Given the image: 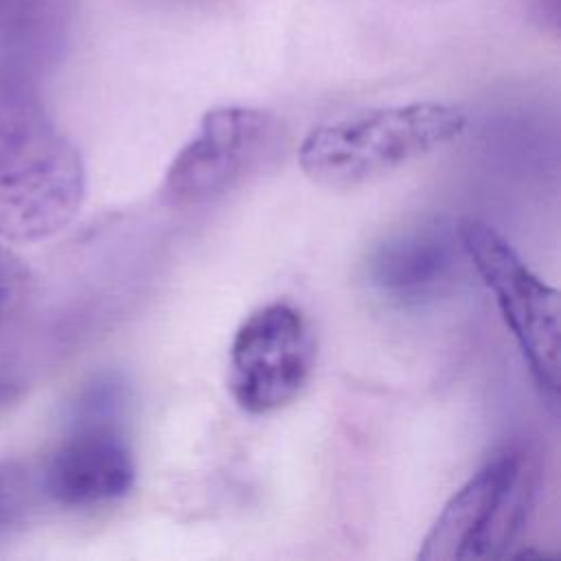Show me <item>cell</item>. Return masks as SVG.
Returning a JSON list of instances; mask_svg holds the SVG:
<instances>
[{
	"label": "cell",
	"instance_id": "6da1fadb",
	"mask_svg": "<svg viewBox=\"0 0 561 561\" xmlns=\"http://www.w3.org/2000/svg\"><path fill=\"white\" fill-rule=\"evenodd\" d=\"M83 197L79 149L24 83L0 77V239H48L77 217Z\"/></svg>",
	"mask_w": 561,
	"mask_h": 561
},
{
	"label": "cell",
	"instance_id": "7a4b0ae2",
	"mask_svg": "<svg viewBox=\"0 0 561 561\" xmlns=\"http://www.w3.org/2000/svg\"><path fill=\"white\" fill-rule=\"evenodd\" d=\"M465 127L467 116L445 103L370 107L313 127L298 162L316 184L348 191L449 145Z\"/></svg>",
	"mask_w": 561,
	"mask_h": 561
},
{
	"label": "cell",
	"instance_id": "ba28073f",
	"mask_svg": "<svg viewBox=\"0 0 561 561\" xmlns=\"http://www.w3.org/2000/svg\"><path fill=\"white\" fill-rule=\"evenodd\" d=\"M456 272L454 239L445 230L412 228L383 239L368 256V278L388 298L419 305L445 291Z\"/></svg>",
	"mask_w": 561,
	"mask_h": 561
},
{
	"label": "cell",
	"instance_id": "52a82bcc",
	"mask_svg": "<svg viewBox=\"0 0 561 561\" xmlns=\"http://www.w3.org/2000/svg\"><path fill=\"white\" fill-rule=\"evenodd\" d=\"M274 136L270 114L254 107L210 110L193 138L173 156L160 193L171 206L213 202L230 191L263 156Z\"/></svg>",
	"mask_w": 561,
	"mask_h": 561
},
{
	"label": "cell",
	"instance_id": "8fae6325",
	"mask_svg": "<svg viewBox=\"0 0 561 561\" xmlns=\"http://www.w3.org/2000/svg\"><path fill=\"white\" fill-rule=\"evenodd\" d=\"M20 397V383L0 375V408L13 403Z\"/></svg>",
	"mask_w": 561,
	"mask_h": 561
},
{
	"label": "cell",
	"instance_id": "8992f818",
	"mask_svg": "<svg viewBox=\"0 0 561 561\" xmlns=\"http://www.w3.org/2000/svg\"><path fill=\"white\" fill-rule=\"evenodd\" d=\"M316 340L307 318L289 302L252 311L230 346V392L250 414H270L291 403L307 386Z\"/></svg>",
	"mask_w": 561,
	"mask_h": 561
},
{
	"label": "cell",
	"instance_id": "3957f363",
	"mask_svg": "<svg viewBox=\"0 0 561 561\" xmlns=\"http://www.w3.org/2000/svg\"><path fill=\"white\" fill-rule=\"evenodd\" d=\"M129 386L116 373L88 379L68 403L64 436L50 451L42 489L66 508H92L125 497L136 460L125 432Z\"/></svg>",
	"mask_w": 561,
	"mask_h": 561
},
{
	"label": "cell",
	"instance_id": "9c48e42d",
	"mask_svg": "<svg viewBox=\"0 0 561 561\" xmlns=\"http://www.w3.org/2000/svg\"><path fill=\"white\" fill-rule=\"evenodd\" d=\"M31 504V480L22 465L0 462V537L20 526Z\"/></svg>",
	"mask_w": 561,
	"mask_h": 561
},
{
	"label": "cell",
	"instance_id": "277c9868",
	"mask_svg": "<svg viewBox=\"0 0 561 561\" xmlns=\"http://www.w3.org/2000/svg\"><path fill=\"white\" fill-rule=\"evenodd\" d=\"M535 497V467L522 449L495 451L443 506L421 561H495L522 537Z\"/></svg>",
	"mask_w": 561,
	"mask_h": 561
},
{
	"label": "cell",
	"instance_id": "30bf717a",
	"mask_svg": "<svg viewBox=\"0 0 561 561\" xmlns=\"http://www.w3.org/2000/svg\"><path fill=\"white\" fill-rule=\"evenodd\" d=\"M26 285V270L22 261L0 243V324L20 300Z\"/></svg>",
	"mask_w": 561,
	"mask_h": 561
},
{
	"label": "cell",
	"instance_id": "5b68a950",
	"mask_svg": "<svg viewBox=\"0 0 561 561\" xmlns=\"http://www.w3.org/2000/svg\"><path fill=\"white\" fill-rule=\"evenodd\" d=\"M458 239L462 252L493 294L535 383L548 399L557 401L561 383L559 291L537 278L511 243L491 226L465 219L458 228Z\"/></svg>",
	"mask_w": 561,
	"mask_h": 561
}]
</instances>
